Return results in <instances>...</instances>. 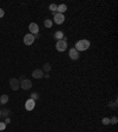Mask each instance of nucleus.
Listing matches in <instances>:
<instances>
[{"instance_id":"1","label":"nucleus","mask_w":118,"mask_h":132,"mask_svg":"<svg viewBox=\"0 0 118 132\" xmlns=\"http://www.w3.org/2000/svg\"><path fill=\"white\" fill-rule=\"evenodd\" d=\"M90 45H91V43L89 41V40L81 39V40H78L77 43H76L75 49L77 50L78 52H83V51H86V50H89Z\"/></svg>"},{"instance_id":"2","label":"nucleus","mask_w":118,"mask_h":132,"mask_svg":"<svg viewBox=\"0 0 118 132\" xmlns=\"http://www.w3.org/2000/svg\"><path fill=\"white\" fill-rule=\"evenodd\" d=\"M52 14H53V20H52V21L54 22V24L62 25L63 22L65 21V16H64V14H62V13L56 12V13H52Z\"/></svg>"},{"instance_id":"3","label":"nucleus","mask_w":118,"mask_h":132,"mask_svg":"<svg viewBox=\"0 0 118 132\" xmlns=\"http://www.w3.org/2000/svg\"><path fill=\"white\" fill-rule=\"evenodd\" d=\"M56 49L59 52H64L67 50V41H64V40H58L56 43Z\"/></svg>"},{"instance_id":"4","label":"nucleus","mask_w":118,"mask_h":132,"mask_svg":"<svg viewBox=\"0 0 118 132\" xmlns=\"http://www.w3.org/2000/svg\"><path fill=\"white\" fill-rule=\"evenodd\" d=\"M20 87H21L22 90H25V91H27V90H30L32 87V81L30 79H27V78H24L21 77V81H20Z\"/></svg>"},{"instance_id":"5","label":"nucleus","mask_w":118,"mask_h":132,"mask_svg":"<svg viewBox=\"0 0 118 132\" xmlns=\"http://www.w3.org/2000/svg\"><path fill=\"white\" fill-rule=\"evenodd\" d=\"M9 86L13 91H18L20 89V80L17 79V78H11L9 79Z\"/></svg>"},{"instance_id":"6","label":"nucleus","mask_w":118,"mask_h":132,"mask_svg":"<svg viewBox=\"0 0 118 132\" xmlns=\"http://www.w3.org/2000/svg\"><path fill=\"white\" fill-rule=\"evenodd\" d=\"M34 40H36V38H34L33 34H31V33L25 34V37H24V44H25L26 46H30V45H32V44L34 43Z\"/></svg>"},{"instance_id":"7","label":"nucleus","mask_w":118,"mask_h":132,"mask_svg":"<svg viewBox=\"0 0 118 132\" xmlns=\"http://www.w3.org/2000/svg\"><path fill=\"white\" fill-rule=\"evenodd\" d=\"M68 57H70L71 60H78V58H79V52H78L75 47H72V49H70V51H68Z\"/></svg>"},{"instance_id":"8","label":"nucleus","mask_w":118,"mask_h":132,"mask_svg":"<svg viewBox=\"0 0 118 132\" xmlns=\"http://www.w3.org/2000/svg\"><path fill=\"white\" fill-rule=\"evenodd\" d=\"M28 30H30L31 34H33V35L39 33V26H38V24H36V22H31L30 26H28Z\"/></svg>"},{"instance_id":"9","label":"nucleus","mask_w":118,"mask_h":132,"mask_svg":"<svg viewBox=\"0 0 118 132\" xmlns=\"http://www.w3.org/2000/svg\"><path fill=\"white\" fill-rule=\"evenodd\" d=\"M36 107V101L33 100V99H27L26 100V103H25V109H26V111H32L33 109Z\"/></svg>"},{"instance_id":"10","label":"nucleus","mask_w":118,"mask_h":132,"mask_svg":"<svg viewBox=\"0 0 118 132\" xmlns=\"http://www.w3.org/2000/svg\"><path fill=\"white\" fill-rule=\"evenodd\" d=\"M32 77L36 78V79H41V78L44 77L43 70H40V68H38V70H34L33 72H32Z\"/></svg>"},{"instance_id":"11","label":"nucleus","mask_w":118,"mask_h":132,"mask_svg":"<svg viewBox=\"0 0 118 132\" xmlns=\"http://www.w3.org/2000/svg\"><path fill=\"white\" fill-rule=\"evenodd\" d=\"M66 11H67V6H66L65 4H60V5H58V7H57V12H58V13L64 14Z\"/></svg>"},{"instance_id":"12","label":"nucleus","mask_w":118,"mask_h":132,"mask_svg":"<svg viewBox=\"0 0 118 132\" xmlns=\"http://www.w3.org/2000/svg\"><path fill=\"white\" fill-rule=\"evenodd\" d=\"M53 37H54V39L58 41V40H62L63 38H64V33H63L62 31H56L54 32V34H53Z\"/></svg>"},{"instance_id":"13","label":"nucleus","mask_w":118,"mask_h":132,"mask_svg":"<svg viewBox=\"0 0 118 132\" xmlns=\"http://www.w3.org/2000/svg\"><path fill=\"white\" fill-rule=\"evenodd\" d=\"M8 95L7 94H1V97H0V104L1 105H5L7 104V101H8Z\"/></svg>"},{"instance_id":"14","label":"nucleus","mask_w":118,"mask_h":132,"mask_svg":"<svg viewBox=\"0 0 118 132\" xmlns=\"http://www.w3.org/2000/svg\"><path fill=\"white\" fill-rule=\"evenodd\" d=\"M44 26L46 28H51L53 26V21L52 19H45V21H44Z\"/></svg>"},{"instance_id":"15","label":"nucleus","mask_w":118,"mask_h":132,"mask_svg":"<svg viewBox=\"0 0 118 132\" xmlns=\"http://www.w3.org/2000/svg\"><path fill=\"white\" fill-rule=\"evenodd\" d=\"M50 70H51V65H50V63H45V64H44V66H43V72L45 71L46 73H49V72H50Z\"/></svg>"},{"instance_id":"16","label":"nucleus","mask_w":118,"mask_h":132,"mask_svg":"<svg viewBox=\"0 0 118 132\" xmlns=\"http://www.w3.org/2000/svg\"><path fill=\"white\" fill-rule=\"evenodd\" d=\"M57 7H58V5H56V4H51L50 6H49V9H50L52 13H56L57 12Z\"/></svg>"},{"instance_id":"17","label":"nucleus","mask_w":118,"mask_h":132,"mask_svg":"<svg viewBox=\"0 0 118 132\" xmlns=\"http://www.w3.org/2000/svg\"><path fill=\"white\" fill-rule=\"evenodd\" d=\"M118 122V118L116 116H113L112 118H110V124H112V125H116Z\"/></svg>"},{"instance_id":"18","label":"nucleus","mask_w":118,"mask_h":132,"mask_svg":"<svg viewBox=\"0 0 118 132\" xmlns=\"http://www.w3.org/2000/svg\"><path fill=\"white\" fill-rule=\"evenodd\" d=\"M102 123H103V125H109V124H110V118L104 117V118L102 119Z\"/></svg>"},{"instance_id":"19","label":"nucleus","mask_w":118,"mask_h":132,"mask_svg":"<svg viewBox=\"0 0 118 132\" xmlns=\"http://www.w3.org/2000/svg\"><path fill=\"white\" fill-rule=\"evenodd\" d=\"M38 98H39V94H38L37 92H33V93H31V99H33V100L36 101Z\"/></svg>"},{"instance_id":"20","label":"nucleus","mask_w":118,"mask_h":132,"mask_svg":"<svg viewBox=\"0 0 118 132\" xmlns=\"http://www.w3.org/2000/svg\"><path fill=\"white\" fill-rule=\"evenodd\" d=\"M8 114H9V110H1V116L3 117H8Z\"/></svg>"},{"instance_id":"21","label":"nucleus","mask_w":118,"mask_h":132,"mask_svg":"<svg viewBox=\"0 0 118 132\" xmlns=\"http://www.w3.org/2000/svg\"><path fill=\"white\" fill-rule=\"evenodd\" d=\"M5 129H6V124L4 123V122H1L0 123V131H4Z\"/></svg>"},{"instance_id":"22","label":"nucleus","mask_w":118,"mask_h":132,"mask_svg":"<svg viewBox=\"0 0 118 132\" xmlns=\"http://www.w3.org/2000/svg\"><path fill=\"white\" fill-rule=\"evenodd\" d=\"M4 16H5V11L3 8H0V18H3Z\"/></svg>"},{"instance_id":"23","label":"nucleus","mask_w":118,"mask_h":132,"mask_svg":"<svg viewBox=\"0 0 118 132\" xmlns=\"http://www.w3.org/2000/svg\"><path fill=\"white\" fill-rule=\"evenodd\" d=\"M4 123H5V124H9V123H11V118H9V117H6V119H5Z\"/></svg>"},{"instance_id":"24","label":"nucleus","mask_w":118,"mask_h":132,"mask_svg":"<svg viewBox=\"0 0 118 132\" xmlns=\"http://www.w3.org/2000/svg\"><path fill=\"white\" fill-rule=\"evenodd\" d=\"M109 106H110V107H111V106H113V107H116L117 105H115V104H113V103H110V104H109Z\"/></svg>"},{"instance_id":"25","label":"nucleus","mask_w":118,"mask_h":132,"mask_svg":"<svg viewBox=\"0 0 118 132\" xmlns=\"http://www.w3.org/2000/svg\"><path fill=\"white\" fill-rule=\"evenodd\" d=\"M44 77H45V78H50V74H49V73H46V74H44Z\"/></svg>"},{"instance_id":"26","label":"nucleus","mask_w":118,"mask_h":132,"mask_svg":"<svg viewBox=\"0 0 118 132\" xmlns=\"http://www.w3.org/2000/svg\"><path fill=\"white\" fill-rule=\"evenodd\" d=\"M0 117H1V110H0Z\"/></svg>"}]
</instances>
